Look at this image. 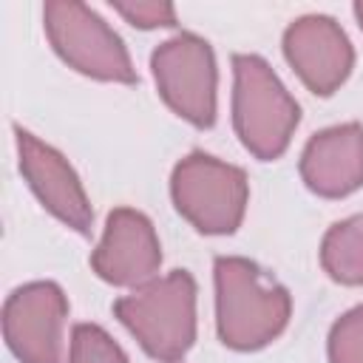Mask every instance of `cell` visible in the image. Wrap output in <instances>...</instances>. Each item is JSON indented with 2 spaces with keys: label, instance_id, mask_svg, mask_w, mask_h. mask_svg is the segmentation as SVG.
<instances>
[{
  "label": "cell",
  "instance_id": "6da1fadb",
  "mask_svg": "<svg viewBox=\"0 0 363 363\" xmlns=\"http://www.w3.org/2000/svg\"><path fill=\"white\" fill-rule=\"evenodd\" d=\"M216 335L233 352H258L284 335L292 315L289 289L244 255L213 261Z\"/></svg>",
  "mask_w": 363,
  "mask_h": 363
},
{
  "label": "cell",
  "instance_id": "7a4b0ae2",
  "mask_svg": "<svg viewBox=\"0 0 363 363\" xmlns=\"http://www.w3.org/2000/svg\"><path fill=\"white\" fill-rule=\"evenodd\" d=\"M199 286L187 269H173L113 301V318L159 363H179L196 343Z\"/></svg>",
  "mask_w": 363,
  "mask_h": 363
},
{
  "label": "cell",
  "instance_id": "3957f363",
  "mask_svg": "<svg viewBox=\"0 0 363 363\" xmlns=\"http://www.w3.org/2000/svg\"><path fill=\"white\" fill-rule=\"evenodd\" d=\"M233 128L258 162L286 153L301 122V105L272 65L258 54H233Z\"/></svg>",
  "mask_w": 363,
  "mask_h": 363
},
{
  "label": "cell",
  "instance_id": "277c9868",
  "mask_svg": "<svg viewBox=\"0 0 363 363\" xmlns=\"http://www.w3.org/2000/svg\"><path fill=\"white\" fill-rule=\"evenodd\" d=\"M176 213L201 235H233L247 213L250 182L244 167L204 150H190L170 173Z\"/></svg>",
  "mask_w": 363,
  "mask_h": 363
},
{
  "label": "cell",
  "instance_id": "5b68a950",
  "mask_svg": "<svg viewBox=\"0 0 363 363\" xmlns=\"http://www.w3.org/2000/svg\"><path fill=\"white\" fill-rule=\"evenodd\" d=\"M43 28L54 54L77 74L116 85L139 82L122 37L85 3L48 0L43 6Z\"/></svg>",
  "mask_w": 363,
  "mask_h": 363
},
{
  "label": "cell",
  "instance_id": "8992f818",
  "mask_svg": "<svg viewBox=\"0 0 363 363\" xmlns=\"http://www.w3.org/2000/svg\"><path fill=\"white\" fill-rule=\"evenodd\" d=\"M150 71L162 102L176 116L199 130H210L216 125L218 68L213 45L204 37L179 31L159 43L150 54Z\"/></svg>",
  "mask_w": 363,
  "mask_h": 363
},
{
  "label": "cell",
  "instance_id": "52a82bcc",
  "mask_svg": "<svg viewBox=\"0 0 363 363\" xmlns=\"http://www.w3.org/2000/svg\"><path fill=\"white\" fill-rule=\"evenodd\" d=\"M68 298L54 281L17 286L3 303V337L20 363H62Z\"/></svg>",
  "mask_w": 363,
  "mask_h": 363
},
{
  "label": "cell",
  "instance_id": "ba28073f",
  "mask_svg": "<svg viewBox=\"0 0 363 363\" xmlns=\"http://www.w3.org/2000/svg\"><path fill=\"white\" fill-rule=\"evenodd\" d=\"M14 142H17L20 173L31 187V193L37 196V201L68 230L79 235H91L94 207L71 162L57 147L45 145L20 125H14Z\"/></svg>",
  "mask_w": 363,
  "mask_h": 363
},
{
  "label": "cell",
  "instance_id": "9c48e42d",
  "mask_svg": "<svg viewBox=\"0 0 363 363\" xmlns=\"http://www.w3.org/2000/svg\"><path fill=\"white\" fill-rule=\"evenodd\" d=\"M284 57L315 96H332L354 68V45L329 14H303L284 28Z\"/></svg>",
  "mask_w": 363,
  "mask_h": 363
},
{
  "label": "cell",
  "instance_id": "30bf717a",
  "mask_svg": "<svg viewBox=\"0 0 363 363\" xmlns=\"http://www.w3.org/2000/svg\"><path fill=\"white\" fill-rule=\"evenodd\" d=\"M162 267V244L153 221L133 207H113L105 233L91 252V269L111 286H142Z\"/></svg>",
  "mask_w": 363,
  "mask_h": 363
},
{
  "label": "cell",
  "instance_id": "8fae6325",
  "mask_svg": "<svg viewBox=\"0 0 363 363\" xmlns=\"http://www.w3.org/2000/svg\"><path fill=\"white\" fill-rule=\"evenodd\" d=\"M298 173L309 193L346 199L363 187V125L343 122L309 136L301 150Z\"/></svg>",
  "mask_w": 363,
  "mask_h": 363
},
{
  "label": "cell",
  "instance_id": "7c38bea8",
  "mask_svg": "<svg viewBox=\"0 0 363 363\" xmlns=\"http://www.w3.org/2000/svg\"><path fill=\"white\" fill-rule=\"evenodd\" d=\"M320 267L340 286H363V213L335 221L323 233Z\"/></svg>",
  "mask_w": 363,
  "mask_h": 363
},
{
  "label": "cell",
  "instance_id": "4fadbf2b",
  "mask_svg": "<svg viewBox=\"0 0 363 363\" xmlns=\"http://www.w3.org/2000/svg\"><path fill=\"white\" fill-rule=\"evenodd\" d=\"M68 363H130L125 349L96 323H74Z\"/></svg>",
  "mask_w": 363,
  "mask_h": 363
},
{
  "label": "cell",
  "instance_id": "5bb4252c",
  "mask_svg": "<svg viewBox=\"0 0 363 363\" xmlns=\"http://www.w3.org/2000/svg\"><path fill=\"white\" fill-rule=\"evenodd\" d=\"M329 363H363V303L343 312L326 337Z\"/></svg>",
  "mask_w": 363,
  "mask_h": 363
},
{
  "label": "cell",
  "instance_id": "9a60e30c",
  "mask_svg": "<svg viewBox=\"0 0 363 363\" xmlns=\"http://www.w3.org/2000/svg\"><path fill=\"white\" fill-rule=\"evenodd\" d=\"M113 11H119L133 28L150 31V28H173L176 20V9L170 3H156V0H133V3H122L113 0L111 3Z\"/></svg>",
  "mask_w": 363,
  "mask_h": 363
},
{
  "label": "cell",
  "instance_id": "2e32d148",
  "mask_svg": "<svg viewBox=\"0 0 363 363\" xmlns=\"http://www.w3.org/2000/svg\"><path fill=\"white\" fill-rule=\"evenodd\" d=\"M352 11H354V17H357V26L363 28V0H357V3L352 6Z\"/></svg>",
  "mask_w": 363,
  "mask_h": 363
}]
</instances>
